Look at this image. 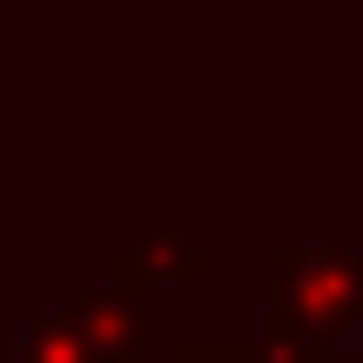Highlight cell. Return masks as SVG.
I'll return each instance as SVG.
<instances>
[{
  "label": "cell",
  "mask_w": 363,
  "mask_h": 363,
  "mask_svg": "<svg viewBox=\"0 0 363 363\" xmlns=\"http://www.w3.org/2000/svg\"><path fill=\"white\" fill-rule=\"evenodd\" d=\"M21 363H94V357H88V343H81L74 316H67V310H48V316H34V323H27Z\"/></svg>",
  "instance_id": "obj_4"
},
{
  "label": "cell",
  "mask_w": 363,
  "mask_h": 363,
  "mask_svg": "<svg viewBox=\"0 0 363 363\" xmlns=\"http://www.w3.org/2000/svg\"><path fill=\"white\" fill-rule=\"evenodd\" d=\"M269 283H276V323L296 330L303 343H337L357 323L363 303V256L350 249H269Z\"/></svg>",
  "instance_id": "obj_1"
},
{
  "label": "cell",
  "mask_w": 363,
  "mask_h": 363,
  "mask_svg": "<svg viewBox=\"0 0 363 363\" xmlns=\"http://www.w3.org/2000/svg\"><path fill=\"white\" fill-rule=\"evenodd\" d=\"M202 276H208V256L182 242L175 229H148L128 249H115V289H135V296L148 283H202Z\"/></svg>",
  "instance_id": "obj_3"
},
{
  "label": "cell",
  "mask_w": 363,
  "mask_h": 363,
  "mask_svg": "<svg viewBox=\"0 0 363 363\" xmlns=\"http://www.w3.org/2000/svg\"><path fill=\"white\" fill-rule=\"evenodd\" d=\"M67 316H74V330H81L94 363H148V303L135 289L108 283L94 296H81Z\"/></svg>",
  "instance_id": "obj_2"
},
{
  "label": "cell",
  "mask_w": 363,
  "mask_h": 363,
  "mask_svg": "<svg viewBox=\"0 0 363 363\" xmlns=\"http://www.w3.org/2000/svg\"><path fill=\"white\" fill-rule=\"evenodd\" d=\"M357 323H363V303H357Z\"/></svg>",
  "instance_id": "obj_6"
},
{
  "label": "cell",
  "mask_w": 363,
  "mask_h": 363,
  "mask_svg": "<svg viewBox=\"0 0 363 363\" xmlns=\"http://www.w3.org/2000/svg\"><path fill=\"white\" fill-rule=\"evenodd\" d=\"M169 363H249V343H235V337H182Z\"/></svg>",
  "instance_id": "obj_5"
}]
</instances>
